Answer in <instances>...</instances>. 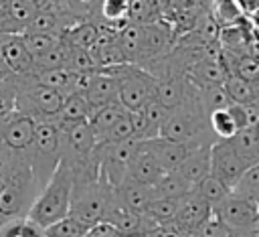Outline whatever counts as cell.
<instances>
[{"label":"cell","instance_id":"7402d4cb","mask_svg":"<svg viewBox=\"0 0 259 237\" xmlns=\"http://www.w3.org/2000/svg\"><path fill=\"white\" fill-rule=\"evenodd\" d=\"M93 113L91 103L87 101V97L83 93H71L65 97L61 113L57 117V126H71V124H81V122H89Z\"/></svg>","mask_w":259,"mask_h":237},{"label":"cell","instance_id":"30bf717a","mask_svg":"<svg viewBox=\"0 0 259 237\" xmlns=\"http://www.w3.org/2000/svg\"><path fill=\"white\" fill-rule=\"evenodd\" d=\"M249 168L251 166L235 152V148L227 140H219L210 146V176L221 180L231 190Z\"/></svg>","mask_w":259,"mask_h":237},{"label":"cell","instance_id":"ffe728a7","mask_svg":"<svg viewBox=\"0 0 259 237\" xmlns=\"http://www.w3.org/2000/svg\"><path fill=\"white\" fill-rule=\"evenodd\" d=\"M115 196L119 199V203L123 207H127L130 211L134 213H146L148 205L154 201V192H152V186H146V184H140L136 180H130L125 178L117 188H115Z\"/></svg>","mask_w":259,"mask_h":237},{"label":"cell","instance_id":"f35d334b","mask_svg":"<svg viewBox=\"0 0 259 237\" xmlns=\"http://www.w3.org/2000/svg\"><path fill=\"white\" fill-rule=\"evenodd\" d=\"M89 227L73 219L71 215L45 229V237H87Z\"/></svg>","mask_w":259,"mask_h":237},{"label":"cell","instance_id":"9c48e42d","mask_svg":"<svg viewBox=\"0 0 259 237\" xmlns=\"http://www.w3.org/2000/svg\"><path fill=\"white\" fill-rule=\"evenodd\" d=\"M212 215L227 225L237 237H255L259 231V211L255 203L239 199L235 194L227 196L221 205L212 209Z\"/></svg>","mask_w":259,"mask_h":237},{"label":"cell","instance_id":"d6986e66","mask_svg":"<svg viewBox=\"0 0 259 237\" xmlns=\"http://www.w3.org/2000/svg\"><path fill=\"white\" fill-rule=\"evenodd\" d=\"M162 176H164L162 168L158 166L156 158L148 152V148L142 142V146H140V150H138V154H136V158H134V162L130 166L127 178L136 180L140 184H146V186H154Z\"/></svg>","mask_w":259,"mask_h":237},{"label":"cell","instance_id":"f546056e","mask_svg":"<svg viewBox=\"0 0 259 237\" xmlns=\"http://www.w3.org/2000/svg\"><path fill=\"white\" fill-rule=\"evenodd\" d=\"M180 201V199H178ZM178 201H172V199H156L148 205L146 209V217L156 225H168V223H174L176 219V211H178Z\"/></svg>","mask_w":259,"mask_h":237},{"label":"cell","instance_id":"484cf974","mask_svg":"<svg viewBox=\"0 0 259 237\" xmlns=\"http://www.w3.org/2000/svg\"><path fill=\"white\" fill-rule=\"evenodd\" d=\"M235 152L249 164V166H257L259 164V136L255 132V128H247L237 132L231 140H227Z\"/></svg>","mask_w":259,"mask_h":237},{"label":"cell","instance_id":"3957f363","mask_svg":"<svg viewBox=\"0 0 259 237\" xmlns=\"http://www.w3.org/2000/svg\"><path fill=\"white\" fill-rule=\"evenodd\" d=\"M73 172L67 164H59L57 172L53 174V178L47 182V186L40 190V194L36 196L28 219L38 225L42 231L51 225H55L57 221L69 217L71 211V194H73Z\"/></svg>","mask_w":259,"mask_h":237},{"label":"cell","instance_id":"60d3db41","mask_svg":"<svg viewBox=\"0 0 259 237\" xmlns=\"http://www.w3.org/2000/svg\"><path fill=\"white\" fill-rule=\"evenodd\" d=\"M144 115H146V120L152 124V128L154 130H158V132H162V126L168 122V117H170V109L168 107H164L158 99H150L142 109H140Z\"/></svg>","mask_w":259,"mask_h":237},{"label":"cell","instance_id":"cb8c5ba5","mask_svg":"<svg viewBox=\"0 0 259 237\" xmlns=\"http://www.w3.org/2000/svg\"><path fill=\"white\" fill-rule=\"evenodd\" d=\"M63 41L73 47V49H81V51H93L97 41H99V24L95 20H85L79 22L75 26H71L65 34Z\"/></svg>","mask_w":259,"mask_h":237},{"label":"cell","instance_id":"44dd1931","mask_svg":"<svg viewBox=\"0 0 259 237\" xmlns=\"http://www.w3.org/2000/svg\"><path fill=\"white\" fill-rule=\"evenodd\" d=\"M117 43L119 49L130 65H140L142 55H144V26L140 24H125L117 32Z\"/></svg>","mask_w":259,"mask_h":237},{"label":"cell","instance_id":"8fae6325","mask_svg":"<svg viewBox=\"0 0 259 237\" xmlns=\"http://www.w3.org/2000/svg\"><path fill=\"white\" fill-rule=\"evenodd\" d=\"M227 77H229V69L225 65L221 45L208 47L206 53L186 73V79L198 89L208 87V85H225Z\"/></svg>","mask_w":259,"mask_h":237},{"label":"cell","instance_id":"681fc988","mask_svg":"<svg viewBox=\"0 0 259 237\" xmlns=\"http://www.w3.org/2000/svg\"><path fill=\"white\" fill-rule=\"evenodd\" d=\"M0 36H2V34H0Z\"/></svg>","mask_w":259,"mask_h":237},{"label":"cell","instance_id":"ab89813d","mask_svg":"<svg viewBox=\"0 0 259 237\" xmlns=\"http://www.w3.org/2000/svg\"><path fill=\"white\" fill-rule=\"evenodd\" d=\"M130 140H136L134 136V128H132V120H130V113L125 117H121L105 136L99 138L97 144H103V146H111V144H121V142H130Z\"/></svg>","mask_w":259,"mask_h":237},{"label":"cell","instance_id":"1f68e13d","mask_svg":"<svg viewBox=\"0 0 259 237\" xmlns=\"http://www.w3.org/2000/svg\"><path fill=\"white\" fill-rule=\"evenodd\" d=\"M200 101H202V107L204 111L210 115L212 111H219V109H229L233 105L229 93L225 91L223 85H208V87H202L200 89Z\"/></svg>","mask_w":259,"mask_h":237},{"label":"cell","instance_id":"7c38bea8","mask_svg":"<svg viewBox=\"0 0 259 237\" xmlns=\"http://www.w3.org/2000/svg\"><path fill=\"white\" fill-rule=\"evenodd\" d=\"M0 71H8L16 77H26L34 73V59L30 57L22 34L0 36Z\"/></svg>","mask_w":259,"mask_h":237},{"label":"cell","instance_id":"ba28073f","mask_svg":"<svg viewBox=\"0 0 259 237\" xmlns=\"http://www.w3.org/2000/svg\"><path fill=\"white\" fill-rule=\"evenodd\" d=\"M140 140H130L121 144L103 146L97 144V162H99V174L109 182L111 188H117L130 172V166L140 150Z\"/></svg>","mask_w":259,"mask_h":237},{"label":"cell","instance_id":"6da1fadb","mask_svg":"<svg viewBox=\"0 0 259 237\" xmlns=\"http://www.w3.org/2000/svg\"><path fill=\"white\" fill-rule=\"evenodd\" d=\"M160 136L172 142L184 144L190 150H198V148L212 146L214 142H219L214 134L210 132L208 113L202 107L200 89L196 85L190 83L184 103L170 113L168 122L162 126Z\"/></svg>","mask_w":259,"mask_h":237},{"label":"cell","instance_id":"ee69618b","mask_svg":"<svg viewBox=\"0 0 259 237\" xmlns=\"http://www.w3.org/2000/svg\"><path fill=\"white\" fill-rule=\"evenodd\" d=\"M87 237H121V233L117 231V227L109 221H101L93 227H89Z\"/></svg>","mask_w":259,"mask_h":237},{"label":"cell","instance_id":"5b68a950","mask_svg":"<svg viewBox=\"0 0 259 237\" xmlns=\"http://www.w3.org/2000/svg\"><path fill=\"white\" fill-rule=\"evenodd\" d=\"M65 95L36 83L32 75L18 77V97H16V111L28 115L36 124L42 122H57Z\"/></svg>","mask_w":259,"mask_h":237},{"label":"cell","instance_id":"9a60e30c","mask_svg":"<svg viewBox=\"0 0 259 237\" xmlns=\"http://www.w3.org/2000/svg\"><path fill=\"white\" fill-rule=\"evenodd\" d=\"M144 146L148 148V152L156 158L158 166L162 168V172H176L180 168V164L190 156V148L184 146V144H178V142H172L168 138H154V140H148L144 142Z\"/></svg>","mask_w":259,"mask_h":237},{"label":"cell","instance_id":"4316f807","mask_svg":"<svg viewBox=\"0 0 259 237\" xmlns=\"http://www.w3.org/2000/svg\"><path fill=\"white\" fill-rule=\"evenodd\" d=\"M152 192H154V201L156 199H172V201H178V199L186 196L188 192H192V186L178 172H166L152 186Z\"/></svg>","mask_w":259,"mask_h":237},{"label":"cell","instance_id":"e575fe53","mask_svg":"<svg viewBox=\"0 0 259 237\" xmlns=\"http://www.w3.org/2000/svg\"><path fill=\"white\" fill-rule=\"evenodd\" d=\"M0 237H45V231L26 217L0 223Z\"/></svg>","mask_w":259,"mask_h":237},{"label":"cell","instance_id":"d590c367","mask_svg":"<svg viewBox=\"0 0 259 237\" xmlns=\"http://www.w3.org/2000/svg\"><path fill=\"white\" fill-rule=\"evenodd\" d=\"M208 124H210V132L214 134L217 140H231L239 132V128H237L233 115L229 113V109L212 111L208 115Z\"/></svg>","mask_w":259,"mask_h":237},{"label":"cell","instance_id":"bcb514c9","mask_svg":"<svg viewBox=\"0 0 259 237\" xmlns=\"http://www.w3.org/2000/svg\"><path fill=\"white\" fill-rule=\"evenodd\" d=\"M14 113H16V111H12V113H0V140H2V136H4V132H6V128L10 126Z\"/></svg>","mask_w":259,"mask_h":237},{"label":"cell","instance_id":"e0dca14e","mask_svg":"<svg viewBox=\"0 0 259 237\" xmlns=\"http://www.w3.org/2000/svg\"><path fill=\"white\" fill-rule=\"evenodd\" d=\"M85 97H87V101L91 103V107L95 111L99 107H105L109 103L119 101V85H117L115 77H111L109 73L97 71L89 91L85 93Z\"/></svg>","mask_w":259,"mask_h":237},{"label":"cell","instance_id":"74e56055","mask_svg":"<svg viewBox=\"0 0 259 237\" xmlns=\"http://www.w3.org/2000/svg\"><path fill=\"white\" fill-rule=\"evenodd\" d=\"M65 65H67V43L63 41L53 51H49V53H45V55H40V57L34 59V73L65 69Z\"/></svg>","mask_w":259,"mask_h":237},{"label":"cell","instance_id":"b9f144b4","mask_svg":"<svg viewBox=\"0 0 259 237\" xmlns=\"http://www.w3.org/2000/svg\"><path fill=\"white\" fill-rule=\"evenodd\" d=\"M194 237H237L227 225H223L214 215L210 219H206L200 227H196L192 231Z\"/></svg>","mask_w":259,"mask_h":237},{"label":"cell","instance_id":"4dcf8cb0","mask_svg":"<svg viewBox=\"0 0 259 237\" xmlns=\"http://www.w3.org/2000/svg\"><path fill=\"white\" fill-rule=\"evenodd\" d=\"M16 97H18V77L0 71V113L16 111Z\"/></svg>","mask_w":259,"mask_h":237},{"label":"cell","instance_id":"52a82bcc","mask_svg":"<svg viewBox=\"0 0 259 237\" xmlns=\"http://www.w3.org/2000/svg\"><path fill=\"white\" fill-rule=\"evenodd\" d=\"M61 164V132L55 122H42L36 124L34 144L30 150V168L40 184V188L47 186V182L53 178Z\"/></svg>","mask_w":259,"mask_h":237},{"label":"cell","instance_id":"d6a6232c","mask_svg":"<svg viewBox=\"0 0 259 237\" xmlns=\"http://www.w3.org/2000/svg\"><path fill=\"white\" fill-rule=\"evenodd\" d=\"M194 192H198L212 209L217 207V205H221L227 196H231V188L229 186H225L221 180H217L214 176H208V178H204L200 184H196L194 188H192Z\"/></svg>","mask_w":259,"mask_h":237},{"label":"cell","instance_id":"f1b7e54d","mask_svg":"<svg viewBox=\"0 0 259 237\" xmlns=\"http://www.w3.org/2000/svg\"><path fill=\"white\" fill-rule=\"evenodd\" d=\"M45 2L38 0H6L4 8L10 14V18L14 20V24L18 26L20 34L26 30V26L32 22V18L42 10Z\"/></svg>","mask_w":259,"mask_h":237},{"label":"cell","instance_id":"5bb4252c","mask_svg":"<svg viewBox=\"0 0 259 237\" xmlns=\"http://www.w3.org/2000/svg\"><path fill=\"white\" fill-rule=\"evenodd\" d=\"M210 217H212V207L198 192L192 190V192H188L186 196H182L178 201V211H176L174 223L182 231L192 233L196 227H200Z\"/></svg>","mask_w":259,"mask_h":237},{"label":"cell","instance_id":"d4e9b609","mask_svg":"<svg viewBox=\"0 0 259 237\" xmlns=\"http://www.w3.org/2000/svg\"><path fill=\"white\" fill-rule=\"evenodd\" d=\"M225 65L229 69V75L241 77L249 83L259 85V61L253 55H233V53H223Z\"/></svg>","mask_w":259,"mask_h":237},{"label":"cell","instance_id":"603a6c76","mask_svg":"<svg viewBox=\"0 0 259 237\" xmlns=\"http://www.w3.org/2000/svg\"><path fill=\"white\" fill-rule=\"evenodd\" d=\"M130 111L119 103V101H115V103H109V105H105V107H99V109H95L93 113H91V117H89V128H91V132L95 134V140L99 142V138L101 136H105L121 117H125Z\"/></svg>","mask_w":259,"mask_h":237},{"label":"cell","instance_id":"83f0119b","mask_svg":"<svg viewBox=\"0 0 259 237\" xmlns=\"http://www.w3.org/2000/svg\"><path fill=\"white\" fill-rule=\"evenodd\" d=\"M223 87L235 105H257L259 103V87L255 83H249L241 77L229 75Z\"/></svg>","mask_w":259,"mask_h":237},{"label":"cell","instance_id":"836d02e7","mask_svg":"<svg viewBox=\"0 0 259 237\" xmlns=\"http://www.w3.org/2000/svg\"><path fill=\"white\" fill-rule=\"evenodd\" d=\"M231 194L257 205V201H259V164L257 166H251L243 174V178L237 182V186L231 190Z\"/></svg>","mask_w":259,"mask_h":237},{"label":"cell","instance_id":"7a4b0ae2","mask_svg":"<svg viewBox=\"0 0 259 237\" xmlns=\"http://www.w3.org/2000/svg\"><path fill=\"white\" fill-rule=\"evenodd\" d=\"M40 190L30 168V158L22 156L10 172L0 178V223L26 219Z\"/></svg>","mask_w":259,"mask_h":237},{"label":"cell","instance_id":"4fadbf2b","mask_svg":"<svg viewBox=\"0 0 259 237\" xmlns=\"http://www.w3.org/2000/svg\"><path fill=\"white\" fill-rule=\"evenodd\" d=\"M34 134H36V122L30 120L28 115L22 113H14L10 126L6 128L2 142L8 150H12L14 154H22L30 158V150L34 144Z\"/></svg>","mask_w":259,"mask_h":237},{"label":"cell","instance_id":"7dc6e473","mask_svg":"<svg viewBox=\"0 0 259 237\" xmlns=\"http://www.w3.org/2000/svg\"><path fill=\"white\" fill-rule=\"evenodd\" d=\"M257 211H259V201H257Z\"/></svg>","mask_w":259,"mask_h":237},{"label":"cell","instance_id":"2e32d148","mask_svg":"<svg viewBox=\"0 0 259 237\" xmlns=\"http://www.w3.org/2000/svg\"><path fill=\"white\" fill-rule=\"evenodd\" d=\"M190 81L186 79V75L182 73H162L158 77V87H156V97L164 107H168L170 111H174L176 107H180L186 99Z\"/></svg>","mask_w":259,"mask_h":237},{"label":"cell","instance_id":"277c9868","mask_svg":"<svg viewBox=\"0 0 259 237\" xmlns=\"http://www.w3.org/2000/svg\"><path fill=\"white\" fill-rule=\"evenodd\" d=\"M113 190L115 188H111L101 174L97 178H75L69 215L85 227H93L105 221L113 201Z\"/></svg>","mask_w":259,"mask_h":237},{"label":"cell","instance_id":"8992f818","mask_svg":"<svg viewBox=\"0 0 259 237\" xmlns=\"http://www.w3.org/2000/svg\"><path fill=\"white\" fill-rule=\"evenodd\" d=\"M101 71L115 77L119 85V103L127 111H140L150 99L156 97L158 79L138 65L125 63V65H117V67H109Z\"/></svg>","mask_w":259,"mask_h":237},{"label":"cell","instance_id":"8d00e7d4","mask_svg":"<svg viewBox=\"0 0 259 237\" xmlns=\"http://www.w3.org/2000/svg\"><path fill=\"white\" fill-rule=\"evenodd\" d=\"M22 41L30 53L32 59L53 51L55 47H59L63 43V36L59 34H22Z\"/></svg>","mask_w":259,"mask_h":237},{"label":"cell","instance_id":"c3c4849f","mask_svg":"<svg viewBox=\"0 0 259 237\" xmlns=\"http://www.w3.org/2000/svg\"><path fill=\"white\" fill-rule=\"evenodd\" d=\"M255 237H259V231H257V233H255Z\"/></svg>","mask_w":259,"mask_h":237},{"label":"cell","instance_id":"ac0fdd59","mask_svg":"<svg viewBox=\"0 0 259 237\" xmlns=\"http://www.w3.org/2000/svg\"><path fill=\"white\" fill-rule=\"evenodd\" d=\"M192 188L196 184H200L204 178L210 176V146L192 150L190 156L180 164V168L176 170Z\"/></svg>","mask_w":259,"mask_h":237},{"label":"cell","instance_id":"7bdbcfd3","mask_svg":"<svg viewBox=\"0 0 259 237\" xmlns=\"http://www.w3.org/2000/svg\"><path fill=\"white\" fill-rule=\"evenodd\" d=\"M20 158H22V154H14V152L8 150V148L4 146V142L0 140V178H4V176L10 172V168H12Z\"/></svg>","mask_w":259,"mask_h":237},{"label":"cell","instance_id":"f6af8a7d","mask_svg":"<svg viewBox=\"0 0 259 237\" xmlns=\"http://www.w3.org/2000/svg\"><path fill=\"white\" fill-rule=\"evenodd\" d=\"M188 233L182 231L176 223H168V225H160L154 231H150L146 237H186Z\"/></svg>","mask_w":259,"mask_h":237}]
</instances>
